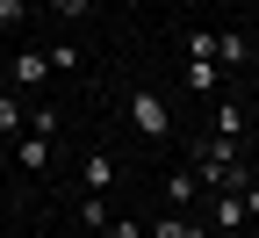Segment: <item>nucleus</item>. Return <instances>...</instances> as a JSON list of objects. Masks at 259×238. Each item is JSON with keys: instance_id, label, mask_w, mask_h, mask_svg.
<instances>
[{"instance_id": "1", "label": "nucleus", "mask_w": 259, "mask_h": 238, "mask_svg": "<svg viewBox=\"0 0 259 238\" xmlns=\"http://www.w3.org/2000/svg\"><path fill=\"white\" fill-rule=\"evenodd\" d=\"M130 123H137L144 138H166V130H173V116H166V101H158L151 87H137V94H130Z\"/></svg>"}, {"instance_id": "2", "label": "nucleus", "mask_w": 259, "mask_h": 238, "mask_svg": "<svg viewBox=\"0 0 259 238\" xmlns=\"http://www.w3.org/2000/svg\"><path fill=\"white\" fill-rule=\"evenodd\" d=\"M15 166H22V174H44V166H51V130H22V138H15Z\"/></svg>"}, {"instance_id": "3", "label": "nucleus", "mask_w": 259, "mask_h": 238, "mask_svg": "<svg viewBox=\"0 0 259 238\" xmlns=\"http://www.w3.org/2000/svg\"><path fill=\"white\" fill-rule=\"evenodd\" d=\"M79 188H87V195H108V188H115V152H87V159H79Z\"/></svg>"}, {"instance_id": "4", "label": "nucleus", "mask_w": 259, "mask_h": 238, "mask_svg": "<svg viewBox=\"0 0 259 238\" xmlns=\"http://www.w3.org/2000/svg\"><path fill=\"white\" fill-rule=\"evenodd\" d=\"M209 224H216L223 238H238V231H245V195H216V202H209Z\"/></svg>"}, {"instance_id": "5", "label": "nucleus", "mask_w": 259, "mask_h": 238, "mask_svg": "<svg viewBox=\"0 0 259 238\" xmlns=\"http://www.w3.org/2000/svg\"><path fill=\"white\" fill-rule=\"evenodd\" d=\"M209 138H245V109H238V101H216V109H209Z\"/></svg>"}, {"instance_id": "6", "label": "nucleus", "mask_w": 259, "mask_h": 238, "mask_svg": "<svg viewBox=\"0 0 259 238\" xmlns=\"http://www.w3.org/2000/svg\"><path fill=\"white\" fill-rule=\"evenodd\" d=\"M51 80V51H15V87H44Z\"/></svg>"}, {"instance_id": "7", "label": "nucleus", "mask_w": 259, "mask_h": 238, "mask_svg": "<svg viewBox=\"0 0 259 238\" xmlns=\"http://www.w3.org/2000/svg\"><path fill=\"white\" fill-rule=\"evenodd\" d=\"M194 195H202V181H194V166H180V174H166V202H173V210L187 217V202Z\"/></svg>"}, {"instance_id": "8", "label": "nucleus", "mask_w": 259, "mask_h": 238, "mask_svg": "<svg viewBox=\"0 0 259 238\" xmlns=\"http://www.w3.org/2000/svg\"><path fill=\"white\" fill-rule=\"evenodd\" d=\"M144 238H202V224H194V217H180V210H166V217H158Z\"/></svg>"}, {"instance_id": "9", "label": "nucleus", "mask_w": 259, "mask_h": 238, "mask_svg": "<svg viewBox=\"0 0 259 238\" xmlns=\"http://www.w3.org/2000/svg\"><path fill=\"white\" fill-rule=\"evenodd\" d=\"M22 130H29V109H22V101H15V94H0V138H8V145H15V138H22Z\"/></svg>"}, {"instance_id": "10", "label": "nucleus", "mask_w": 259, "mask_h": 238, "mask_svg": "<svg viewBox=\"0 0 259 238\" xmlns=\"http://www.w3.org/2000/svg\"><path fill=\"white\" fill-rule=\"evenodd\" d=\"M187 87L194 94H216V58H187Z\"/></svg>"}, {"instance_id": "11", "label": "nucleus", "mask_w": 259, "mask_h": 238, "mask_svg": "<svg viewBox=\"0 0 259 238\" xmlns=\"http://www.w3.org/2000/svg\"><path fill=\"white\" fill-rule=\"evenodd\" d=\"M216 65H252V44L245 37H216Z\"/></svg>"}, {"instance_id": "12", "label": "nucleus", "mask_w": 259, "mask_h": 238, "mask_svg": "<svg viewBox=\"0 0 259 238\" xmlns=\"http://www.w3.org/2000/svg\"><path fill=\"white\" fill-rule=\"evenodd\" d=\"M79 224H87V231H108V224H115V217H108V210H101V195H87V202H79Z\"/></svg>"}, {"instance_id": "13", "label": "nucleus", "mask_w": 259, "mask_h": 238, "mask_svg": "<svg viewBox=\"0 0 259 238\" xmlns=\"http://www.w3.org/2000/svg\"><path fill=\"white\" fill-rule=\"evenodd\" d=\"M44 8L65 15V22H87V15H94V0H44Z\"/></svg>"}, {"instance_id": "14", "label": "nucleus", "mask_w": 259, "mask_h": 238, "mask_svg": "<svg viewBox=\"0 0 259 238\" xmlns=\"http://www.w3.org/2000/svg\"><path fill=\"white\" fill-rule=\"evenodd\" d=\"M29 15H36V8H29V0H0V29H22Z\"/></svg>"}, {"instance_id": "15", "label": "nucleus", "mask_w": 259, "mask_h": 238, "mask_svg": "<svg viewBox=\"0 0 259 238\" xmlns=\"http://www.w3.org/2000/svg\"><path fill=\"white\" fill-rule=\"evenodd\" d=\"M238 195H245V217H259V174H252V181H245Z\"/></svg>"}, {"instance_id": "16", "label": "nucleus", "mask_w": 259, "mask_h": 238, "mask_svg": "<svg viewBox=\"0 0 259 238\" xmlns=\"http://www.w3.org/2000/svg\"><path fill=\"white\" fill-rule=\"evenodd\" d=\"M108 238H144V231L130 224V217H115V224H108Z\"/></svg>"}, {"instance_id": "17", "label": "nucleus", "mask_w": 259, "mask_h": 238, "mask_svg": "<svg viewBox=\"0 0 259 238\" xmlns=\"http://www.w3.org/2000/svg\"><path fill=\"white\" fill-rule=\"evenodd\" d=\"M252 65H259V58H252Z\"/></svg>"}, {"instance_id": "18", "label": "nucleus", "mask_w": 259, "mask_h": 238, "mask_svg": "<svg viewBox=\"0 0 259 238\" xmlns=\"http://www.w3.org/2000/svg\"><path fill=\"white\" fill-rule=\"evenodd\" d=\"M202 238H209V231H202Z\"/></svg>"}]
</instances>
